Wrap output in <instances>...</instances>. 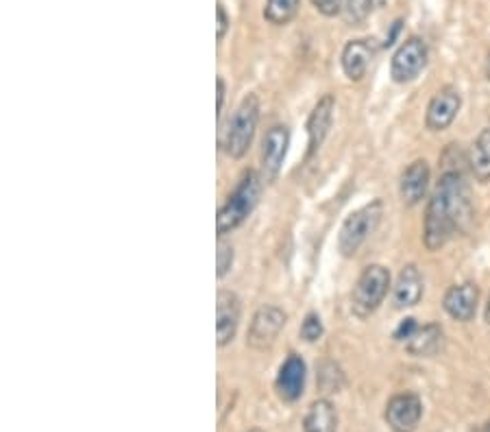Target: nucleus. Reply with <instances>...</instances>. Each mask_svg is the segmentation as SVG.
<instances>
[{
  "mask_svg": "<svg viewBox=\"0 0 490 432\" xmlns=\"http://www.w3.org/2000/svg\"><path fill=\"white\" fill-rule=\"evenodd\" d=\"M423 275L417 265H406L399 273L397 284H394V306L401 308V310L417 306L423 297Z\"/></svg>",
  "mask_w": 490,
  "mask_h": 432,
  "instance_id": "17",
  "label": "nucleus"
},
{
  "mask_svg": "<svg viewBox=\"0 0 490 432\" xmlns=\"http://www.w3.org/2000/svg\"><path fill=\"white\" fill-rule=\"evenodd\" d=\"M473 206L464 175L458 171H447L427 203L423 225V242L429 251H438L452 241L456 232H464L471 223Z\"/></svg>",
  "mask_w": 490,
  "mask_h": 432,
  "instance_id": "1",
  "label": "nucleus"
},
{
  "mask_svg": "<svg viewBox=\"0 0 490 432\" xmlns=\"http://www.w3.org/2000/svg\"><path fill=\"white\" fill-rule=\"evenodd\" d=\"M342 12L349 24H362L364 20L371 16L373 0H347Z\"/></svg>",
  "mask_w": 490,
  "mask_h": 432,
  "instance_id": "22",
  "label": "nucleus"
},
{
  "mask_svg": "<svg viewBox=\"0 0 490 432\" xmlns=\"http://www.w3.org/2000/svg\"><path fill=\"white\" fill-rule=\"evenodd\" d=\"M240 315H242V306H240V297L233 291H218L216 297V336L218 347L229 345L236 339V332L240 326Z\"/></svg>",
  "mask_w": 490,
  "mask_h": 432,
  "instance_id": "12",
  "label": "nucleus"
},
{
  "mask_svg": "<svg viewBox=\"0 0 490 432\" xmlns=\"http://www.w3.org/2000/svg\"><path fill=\"white\" fill-rule=\"evenodd\" d=\"M338 428V415L336 409L329 400H317L309 406L308 415H305L303 430L305 432H336Z\"/></svg>",
  "mask_w": 490,
  "mask_h": 432,
  "instance_id": "18",
  "label": "nucleus"
},
{
  "mask_svg": "<svg viewBox=\"0 0 490 432\" xmlns=\"http://www.w3.org/2000/svg\"><path fill=\"white\" fill-rule=\"evenodd\" d=\"M224 94H227V86H224V79L218 77L216 79V114H218V118H220V114H223Z\"/></svg>",
  "mask_w": 490,
  "mask_h": 432,
  "instance_id": "28",
  "label": "nucleus"
},
{
  "mask_svg": "<svg viewBox=\"0 0 490 432\" xmlns=\"http://www.w3.org/2000/svg\"><path fill=\"white\" fill-rule=\"evenodd\" d=\"M262 183L264 180L258 171H244V175L240 177L238 186L233 188L232 195L218 208L216 232L220 238L236 230L251 216V212L259 201V195H262Z\"/></svg>",
  "mask_w": 490,
  "mask_h": 432,
  "instance_id": "2",
  "label": "nucleus"
},
{
  "mask_svg": "<svg viewBox=\"0 0 490 432\" xmlns=\"http://www.w3.org/2000/svg\"><path fill=\"white\" fill-rule=\"evenodd\" d=\"M384 215V203L379 199L367 203L364 208L355 210L344 218L338 236V250L344 258H351L359 251V247L368 241V236L377 230Z\"/></svg>",
  "mask_w": 490,
  "mask_h": 432,
  "instance_id": "4",
  "label": "nucleus"
},
{
  "mask_svg": "<svg viewBox=\"0 0 490 432\" xmlns=\"http://www.w3.org/2000/svg\"><path fill=\"white\" fill-rule=\"evenodd\" d=\"M417 330H418L417 319H406L401 326L397 327V330H394V339L408 343L410 339H412V335H414V332H417Z\"/></svg>",
  "mask_w": 490,
  "mask_h": 432,
  "instance_id": "26",
  "label": "nucleus"
},
{
  "mask_svg": "<svg viewBox=\"0 0 490 432\" xmlns=\"http://www.w3.org/2000/svg\"><path fill=\"white\" fill-rule=\"evenodd\" d=\"M460 106H462V97H460L456 88H440L427 106V116H425L427 129H432V131H444V129L456 121Z\"/></svg>",
  "mask_w": 490,
  "mask_h": 432,
  "instance_id": "10",
  "label": "nucleus"
},
{
  "mask_svg": "<svg viewBox=\"0 0 490 432\" xmlns=\"http://www.w3.org/2000/svg\"><path fill=\"white\" fill-rule=\"evenodd\" d=\"M390 288V271L382 265H371L358 277V284L351 295V312L358 319L371 317L382 301L386 300Z\"/></svg>",
  "mask_w": 490,
  "mask_h": 432,
  "instance_id": "5",
  "label": "nucleus"
},
{
  "mask_svg": "<svg viewBox=\"0 0 490 432\" xmlns=\"http://www.w3.org/2000/svg\"><path fill=\"white\" fill-rule=\"evenodd\" d=\"M249 432H262V430H258V428H255V430H249Z\"/></svg>",
  "mask_w": 490,
  "mask_h": 432,
  "instance_id": "32",
  "label": "nucleus"
},
{
  "mask_svg": "<svg viewBox=\"0 0 490 432\" xmlns=\"http://www.w3.org/2000/svg\"><path fill=\"white\" fill-rule=\"evenodd\" d=\"M486 321L490 324V295H488V304H486Z\"/></svg>",
  "mask_w": 490,
  "mask_h": 432,
  "instance_id": "30",
  "label": "nucleus"
},
{
  "mask_svg": "<svg viewBox=\"0 0 490 432\" xmlns=\"http://www.w3.org/2000/svg\"><path fill=\"white\" fill-rule=\"evenodd\" d=\"M301 0H268L264 7V18L275 27H286L299 13Z\"/></svg>",
  "mask_w": 490,
  "mask_h": 432,
  "instance_id": "21",
  "label": "nucleus"
},
{
  "mask_svg": "<svg viewBox=\"0 0 490 432\" xmlns=\"http://www.w3.org/2000/svg\"><path fill=\"white\" fill-rule=\"evenodd\" d=\"M423 415L421 397L414 394H399L388 402L386 421L394 432H414Z\"/></svg>",
  "mask_w": 490,
  "mask_h": 432,
  "instance_id": "9",
  "label": "nucleus"
},
{
  "mask_svg": "<svg viewBox=\"0 0 490 432\" xmlns=\"http://www.w3.org/2000/svg\"><path fill=\"white\" fill-rule=\"evenodd\" d=\"M314 9L318 13H323L325 18H334L338 13H342L344 9V0H312Z\"/></svg>",
  "mask_w": 490,
  "mask_h": 432,
  "instance_id": "25",
  "label": "nucleus"
},
{
  "mask_svg": "<svg viewBox=\"0 0 490 432\" xmlns=\"http://www.w3.org/2000/svg\"><path fill=\"white\" fill-rule=\"evenodd\" d=\"M216 16H218V36L216 38H218V42H223L224 36H227V31H229V24H232V20H229L227 9H224L223 3H218Z\"/></svg>",
  "mask_w": 490,
  "mask_h": 432,
  "instance_id": "27",
  "label": "nucleus"
},
{
  "mask_svg": "<svg viewBox=\"0 0 490 432\" xmlns=\"http://www.w3.org/2000/svg\"><path fill=\"white\" fill-rule=\"evenodd\" d=\"M323 321H321V317L317 315V312H309L308 317H305V321H303V326H301V336L308 343H317V341H321V336H323Z\"/></svg>",
  "mask_w": 490,
  "mask_h": 432,
  "instance_id": "23",
  "label": "nucleus"
},
{
  "mask_svg": "<svg viewBox=\"0 0 490 432\" xmlns=\"http://www.w3.org/2000/svg\"><path fill=\"white\" fill-rule=\"evenodd\" d=\"M375 53H377V47L373 44V39H351V42H347V47L342 48V57H340L347 79L362 81L367 77Z\"/></svg>",
  "mask_w": 490,
  "mask_h": 432,
  "instance_id": "14",
  "label": "nucleus"
},
{
  "mask_svg": "<svg viewBox=\"0 0 490 432\" xmlns=\"http://www.w3.org/2000/svg\"><path fill=\"white\" fill-rule=\"evenodd\" d=\"M216 265H218V277H224L233 265V247L220 238L218 241V253H216Z\"/></svg>",
  "mask_w": 490,
  "mask_h": 432,
  "instance_id": "24",
  "label": "nucleus"
},
{
  "mask_svg": "<svg viewBox=\"0 0 490 432\" xmlns=\"http://www.w3.org/2000/svg\"><path fill=\"white\" fill-rule=\"evenodd\" d=\"M334 109H336V98L332 94H325L321 101L314 106L308 118V153H305V160H312L318 153V148L323 147L325 138H327L329 129H332Z\"/></svg>",
  "mask_w": 490,
  "mask_h": 432,
  "instance_id": "11",
  "label": "nucleus"
},
{
  "mask_svg": "<svg viewBox=\"0 0 490 432\" xmlns=\"http://www.w3.org/2000/svg\"><path fill=\"white\" fill-rule=\"evenodd\" d=\"M288 315L277 306H262L253 315L251 326H249L247 343L253 350H266L271 347L275 339L282 335V330L286 327Z\"/></svg>",
  "mask_w": 490,
  "mask_h": 432,
  "instance_id": "7",
  "label": "nucleus"
},
{
  "mask_svg": "<svg viewBox=\"0 0 490 432\" xmlns=\"http://www.w3.org/2000/svg\"><path fill=\"white\" fill-rule=\"evenodd\" d=\"M427 44L421 38H408L390 62V77L397 83H408L417 79L425 66H427Z\"/></svg>",
  "mask_w": 490,
  "mask_h": 432,
  "instance_id": "6",
  "label": "nucleus"
},
{
  "mask_svg": "<svg viewBox=\"0 0 490 432\" xmlns=\"http://www.w3.org/2000/svg\"><path fill=\"white\" fill-rule=\"evenodd\" d=\"M479 301V291L475 284H458L452 286L444 292L443 308L447 310V315L456 321H471L477 310Z\"/></svg>",
  "mask_w": 490,
  "mask_h": 432,
  "instance_id": "15",
  "label": "nucleus"
},
{
  "mask_svg": "<svg viewBox=\"0 0 490 432\" xmlns=\"http://www.w3.org/2000/svg\"><path fill=\"white\" fill-rule=\"evenodd\" d=\"M399 29H401V20H397V22H394L393 31H390V36H388V39H386V47H390V44H393V42H394V38H397Z\"/></svg>",
  "mask_w": 490,
  "mask_h": 432,
  "instance_id": "29",
  "label": "nucleus"
},
{
  "mask_svg": "<svg viewBox=\"0 0 490 432\" xmlns=\"http://www.w3.org/2000/svg\"><path fill=\"white\" fill-rule=\"evenodd\" d=\"M443 345V327L436 324L418 326V330L414 332L412 339L406 343V350L412 356H434Z\"/></svg>",
  "mask_w": 490,
  "mask_h": 432,
  "instance_id": "19",
  "label": "nucleus"
},
{
  "mask_svg": "<svg viewBox=\"0 0 490 432\" xmlns=\"http://www.w3.org/2000/svg\"><path fill=\"white\" fill-rule=\"evenodd\" d=\"M469 164H471L475 180L490 182V127L482 129L479 136L475 138Z\"/></svg>",
  "mask_w": 490,
  "mask_h": 432,
  "instance_id": "20",
  "label": "nucleus"
},
{
  "mask_svg": "<svg viewBox=\"0 0 490 432\" xmlns=\"http://www.w3.org/2000/svg\"><path fill=\"white\" fill-rule=\"evenodd\" d=\"M429 186V166L425 160L412 162L403 171L401 182H399V195H401L406 206H417L421 203Z\"/></svg>",
  "mask_w": 490,
  "mask_h": 432,
  "instance_id": "16",
  "label": "nucleus"
},
{
  "mask_svg": "<svg viewBox=\"0 0 490 432\" xmlns=\"http://www.w3.org/2000/svg\"><path fill=\"white\" fill-rule=\"evenodd\" d=\"M290 129L286 125H273L262 140V180L273 183L282 173L283 160L288 156Z\"/></svg>",
  "mask_w": 490,
  "mask_h": 432,
  "instance_id": "8",
  "label": "nucleus"
},
{
  "mask_svg": "<svg viewBox=\"0 0 490 432\" xmlns=\"http://www.w3.org/2000/svg\"><path fill=\"white\" fill-rule=\"evenodd\" d=\"M259 123V98L255 94L242 98L236 114L229 121L227 131L223 138V151L227 153L232 160H240V157L247 156V151L251 148V142L255 138V129Z\"/></svg>",
  "mask_w": 490,
  "mask_h": 432,
  "instance_id": "3",
  "label": "nucleus"
},
{
  "mask_svg": "<svg viewBox=\"0 0 490 432\" xmlns=\"http://www.w3.org/2000/svg\"><path fill=\"white\" fill-rule=\"evenodd\" d=\"M484 432H490V421L486 424V428H484Z\"/></svg>",
  "mask_w": 490,
  "mask_h": 432,
  "instance_id": "31",
  "label": "nucleus"
},
{
  "mask_svg": "<svg viewBox=\"0 0 490 432\" xmlns=\"http://www.w3.org/2000/svg\"><path fill=\"white\" fill-rule=\"evenodd\" d=\"M305 378H308V367L299 354H290L277 374V394L283 402H297L303 395Z\"/></svg>",
  "mask_w": 490,
  "mask_h": 432,
  "instance_id": "13",
  "label": "nucleus"
}]
</instances>
